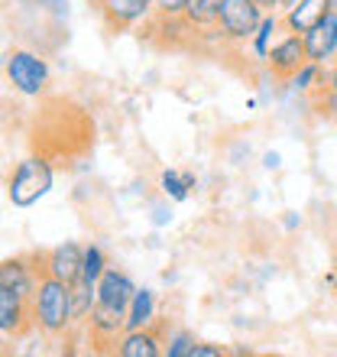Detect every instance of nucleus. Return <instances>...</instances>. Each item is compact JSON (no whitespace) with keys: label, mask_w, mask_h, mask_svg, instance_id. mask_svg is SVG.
<instances>
[{"label":"nucleus","mask_w":337,"mask_h":357,"mask_svg":"<svg viewBox=\"0 0 337 357\" xmlns=\"http://www.w3.org/2000/svg\"><path fill=\"white\" fill-rule=\"evenodd\" d=\"M168 221H172V208H168V198L162 195L159 205H152V225H156V227H166Z\"/></svg>","instance_id":"b1692460"},{"label":"nucleus","mask_w":337,"mask_h":357,"mask_svg":"<svg viewBox=\"0 0 337 357\" xmlns=\"http://www.w3.org/2000/svg\"><path fill=\"white\" fill-rule=\"evenodd\" d=\"M26 328H33V302L0 286V335L10 341L19 338Z\"/></svg>","instance_id":"1a4fd4ad"},{"label":"nucleus","mask_w":337,"mask_h":357,"mask_svg":"<svg viewBox=\"0 0 337 357\" xmlns=\"http://www.w3.org/2000/svg\"><path fill=\"white\" fill-rule=\"evenodd\" d=\"M285 33V26H282V13H266L262 17V23L256 26V33H253V39L246 43V49H250V56L260 62V66H266V59H269V49L272 43Z\"/></svg>","instance_id":"4468645a"},{"label":"nucleus","mask_w":337,"mask_h":357,"mask_svg":"<svg viewBox=\"0 0 337 357\" xmlns=\"http://www.w3.org/2000/svg\"><path fill=\"white\" fill-rule=\"evenodd\" d=\"M262 17H266V10L256 0H221V10H217V39L224 46L246 49V43L253 39Z\"/></svg>","instance_id":"20e7f679"},{"label":"nucleus","mask_w":337,"mask_h":357,"mask_svg":"<svg viewBox=\"0 0 337 357\" xmlns=\"http://www.w3.org/2000/svg\"><path fill=\"white\" fill-rule=\"evenodd\" d=\"M305 52L308 62H318L324 68L337 62V10H331L311 33H305Z\"/></svg>","instance_id":"9b49d317"},{"label":"nucleus","mask_w":337,"mask_h":357,"mask_svg":"<svg viewBox=\"0 0 337 357\" xmlns=\"http://www.w3.org/2000/svg\"><path fill=\"white\" fill-rule=\"evenodd\" d=\"M331 7H334V10H337V0H331Z\"/></svg>","instance_id":"473e14b6"},{"label":"nucleus","mask_w":337,"mask_h":357,"mask_svg":"<svg viewBox=\"0 0 337 357\" xmlns=\"http://www.w3.org/2000/svg\"><path fill=\"white\" fill-rule=\"evenodd\" d=\"M56 185V166L49 156L33 153L26 160H19L7 176V202L13 208H33L36 202L52 192Z\"/></svg>","instance_id":"f03ea898"},{"label":"nucleus","mask_w":337,"mask_h":357,"mask_svg":"<svg viewBox=\"0 0 337 357\" xmlns=\"http://www.w3.org/2000/svg\"><path fill=\"white\" fill-rule=\"evenodd\" d=\"M295 3H299V0H279V13H285V10L295 7Z\"/></svg>","instance_id":"c756f323"},{"label":"nucleus","mask_w":337,"mask_h":357,"mask_svg":"<svg viewBox=\"0 0 337 357\" xmlns=\"http://www.w3.org/2000/svg\"><path fill=\"white\" fill-rule=\"evenodd\" d=\"M97 13H101L104 26L111 29V33H127V29L152 20L156 3L152 0H104L101 7H97Z\"/></svg>","instance_id":"0eeeda50"},{"label":"nucleus","mask_w":337,"mask_h":357,"mask_svg":"<svg viewBox=\"0 0 337 357\" xmlns=\"http://www.w3.org/2000/svg\"><path fill=\"white\" fill-rule=\"evenodd\" d=\"M81 260H84V244L65 241V244H56L52 250L42 254V273H49V276H56V280L72 286L81 276Z\"/></svg>","instance_id":"6e6552de"},{"label":"nucleus","mask_w":337,"mask_h":357,"mask_svg":"<svg viewBox=\"0 0 337 357\" xmlns=\"http://www.w3.org/2000/svg\"><path fill=\"white\" fill-rule=\"evenodd\" d=\"M217 10H221V0H188L182 17L191 23L195 33H207L217 26Z\"/></svg>","instance_id":"f3484780"},{"label":"nucleus","mask_w":337,"mask_h":357,"mask_svg":"<svg viewBox=\"0 0 337 357\" xmlns=\"http://www.w3.org/2000/svg\"><path fill=\"white\" fill-rule=\"evenodd\" d=\"M3 75L17 94L39 98V94H46L49 82H52V68L33 49H10L7 59H3Z\"/></svg>","instance_id":"7ed1b4c3"},{"label":"nucleus","mask_w":337,"mask_h":357,"mask_svg":"<svg viewBox=\"0 0 337 357\" xmlns=\"http://www.w3.org/2000/svg\"><path fill=\"white\" fill-rule=\"evenodd\" d=\"M262 169L266 172H276V169H282V156L276 150H269V153H262Z\"/></svg>","instance_id":"393cba45"},{"label":"nucleus","mask_w":337,"mask_h":357,"mask_svg":"<svg viewBox=\"0 0 337 357\" xmlns=\"http://www.w3.org/2000/svg\"><path fill=\"white\" fill-rule=\"evenodd\" d=\"M282 227H285V231H295V227H301V215H299V211H285V218H282Z\"/></svg>","instance_id":"bb28decb"},{"label":"nucleus","mask_w":337,"mask_h":357,"mask_svg":"<svg viewBox=\"0 0 337 357\" xmlns=\"http://www.w3.org/2000/svg\"><path fill=\"white\" fill-rule=\"evenodd\" d=\"M159 195H166L168 202H188L191 195V182L182 169H162L159 172Z\"/></svg>","instance_id":"6ab92c4d"},{"label":"nucleus","mask_w":337,"mask_h":357,"mask_svg":"<svg viewBox=\"0 0 337 357\" xmlns=\"http://www.w3.org/2000/svg\"><path fill=\"white\" fill-rule=\"evenodd\" d=\"M39 276H42V254L7 257L0 264V286H7L29 302H33V292L39 286Z\"/></svg>","instance_id":"39448f33"},{"label":"nucleus","mask_w":337,"mask_h":357,"mask_svg":"<svg viewBox=\"0 0 337 357\" xmlns=\"http://www.w3.org/2000/svg\"><path fill=\"white\" fill-rule=\"evenodd\" d=\"M33 328L46 338H65L75 328V305H72V286L56 276L42 273L33 292Z\"/></svg>","instance_id":"f257e3e1"},{"label":"nucleus","mask_w":337,"mask_h":357,"mask_svg":"<svg viewBox=\"0 0 337 357\" xmlns=\"http://www.w3.org/2000/svg\"><path fill=\"white\" fill-rule=\"evenodd\" d=\"M107 254H104L97 244H84V260H81V276L78 280H84V282H101V276H104V270H107Z\"/></svg>","instance_id":"aec40b11"},{"label":"nucleus","mask_w":337,"mask_h":357,"mask_svg":"<svg viewBox=\"0 0 337 357\" xmlns=\"http://www.w3.org/2000/svg\"><path fill=\"white\" fill-rule=\"evenodd\" d=\"M308 62V52H305V36L299 33H282L269 49V59H266V72L272 78H279V82H289L301 66Z\"/></svg>","instance_id":"423d86ee"},{"label":"nucleus","mask_w":337,"mask_h":357,"mask_svg":"<svg viewBox=\"0 0 337 357\" xmlns=\"http://www.w3.org/2000/svg\"><path fill=\"white\" fill-rule=\"evenodd\" d=\"M156 325V292L150 286H136L130 309H127V328H146Z\"/></svg>","instance_id":"2eb2a0df"},{"label":"nucleus","mask_w":337,"mask_h":357,"mask_svg":"<svg viewBox=\"0 0 337 357\" xmlns=\"http://www.w3.org/2000/svg\"><path fill=\"white\" fill-rule=\"evenodd\" d=\"M188 7V0H156V13H168V17H182Z\"/></svg>","instance_id":"5701e85b"},{"label":"nucleus","mask_w":337,"mask_h":357,"mask_svg":"<svg viewBox=\"0 0 337 357\" xmlns=\"http://www.w3.org/2000/svg\"><path fill=\"white\" fill-rule=\"evenodd\" d=\"M133 296H136V282H133L130 273L120 270V266H107L101 282H97V302H104V305H111L117 312H127Z\"/></svg>","instance_id":"f8f14e48"},{"label":"nucleus","mask_w":337,"mask_h":357,"mask_svg":"<svg viewBox=\"0 0 337 357\" xmlns=\"http://www.w3.org/2000/svg\"><path fill=\"white\" fill-rule=\"evenodd\" d=\"M195 335L188 328H175L166 335V357H188L191 354V344H195Z\"/></svg>","instance_id":"412c9836"},{"label":"nucleus","mask_w":337,"mask_h":357,"mask_svg":"<svg viewBox=\"0 0 337 357\" xmlns=\"http://www.w3.org/2000/svg\"><path fill=\"white\" fill-rule=\"evenodd\" d=\"M331 10H334L331 7V0H299L295 7H289L285 13H282V26L289 29V33L305 36V33H311L321 20L328 17Z\"/></svg>","instance_id":"ddd939ff"},{"label":"nucleus","mask_w":337,"mask_h":357,"mask_svg":"<svg viewBox=\"0 0 337 357\" xmlns=\"http://www.w3.org/2000/svg\"><path fill=\"white\" fill-rule=\"evenodd\" d=\"M39 3H49L46 10H52L58 20H65L68 17V0H39Z\"/></svg>","instance_id":"a878e982"},{"label":"nucleus","mask_w":337,"mask_h":357,"mask_svg":"<svg viewBox=\"0 0 337 357\" xmlns=\"http://www.w3.org/2000/svg\"><path fill=\"white\" fill-rule=\"evenodd\" d=\"M324 82H328L324 66H318V62H305L285 85H289L292 94H315V91H324Z\"/></svg>","instance_id":"dca6fc26"},{"label":"nucleus","mask_w":337,"mask_h":357,"mask_svg":"<svg viewBox=\"0 0 337 357\" xmlns=\"http://www.w3.org/2000/svg\"><path fill=\"white\" fill-rule=\"evenodd\" d=\"M88 3H91V7H101V3H104V0H88Z\"/></svg>","instance_id":"2f4dec72"},{"label":"nucleus","mask_w":337,"mask_h":357,"mask_svg":"<svg viewBox=\"0 0 337 357\" xmlns=\"http://www.w3.org/2000/svg\"><path fill=\"white\" fill-rule=\"evenodd\" d=\"M324 91L337 94V62H334V66H328V82H324Z\"/></svg>","instance_id":"cd10ccee"},{"label":"nucleus","mask_w":337,"mask_h":357,"mask_svg":"<svg viewBox=\"0 0 337 357\" xmlns=\"http://www.w3.org/2000/svg\"><path fill=\"white\" fill-rule=\"evenodd\" d=\"M328 286H331V289L337 292V270H334V273H331V276H328Z\"/></svg>","instance_id":"7c9ffc66"},{"label":"nucleus","mask_w":337,"mask_h":357,"mask_svg":"<svg viewBox=\"0 0 337 357\" xmlns=\"http://www.w3.org/2000/svg\"><path fill=\"white\" fill-rule=\"evenodd\" d=\"M224 354H230V348H224V344H214V341H195L188 357H224Z\"/></svg>","instance_id":"4be33fe9"},{"label":"nucleus","mask_w":337,"mask_h":357,"mask_svg":"<svg viewBox=\"0 0 337 357\" xmlns=\"http://www.w3.org/2000/svg\"><path fill=\"white\" fill-rule=\"evenodd\" d=\"M256 3H260L266 13H279V0H256Z\"/></svg>","instance_id":"c85d7f7f"},{"label":"nucleus","mask_w":337,"mask_h":357,"mask_svg":"<svg viewBox=\"0 0 337 357\" xmlns=\"http://www.w3.org/2000/svg\"><path fill=\"white\" fill-rule=\"evenodd\" d=\"M72 305H75V325H88V319H91L94 305H97V286L94 282H72Z\"/></svg>","instance_id":"a211bd4d"},{"label":"nucleus","mask_w":337,"mask_h":357,"mask_svg":"<svg viewBox=\"0 0 337 357\" xmlns=\"http://www.w3.org/2000/svg\"><path fill=\"white\" fill-rule=\"evenodd\" d=\"M113 354L120 357H166V338L156 325L146 328H127L113 344Z\"/></svg>","instance_id":"9d476101"}]
</instances>
